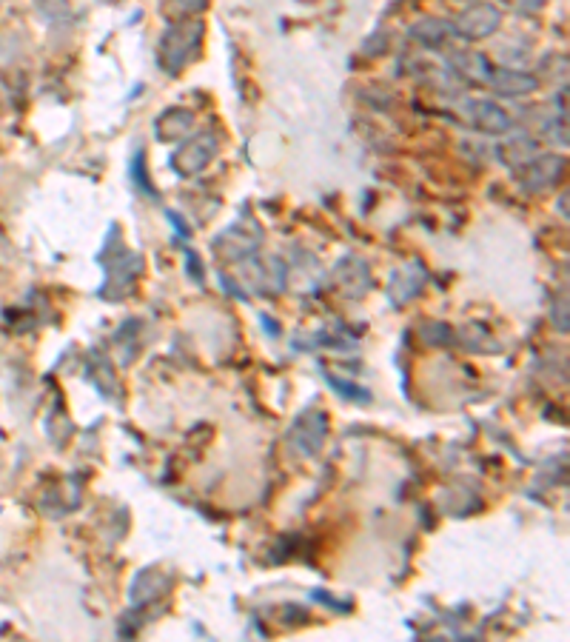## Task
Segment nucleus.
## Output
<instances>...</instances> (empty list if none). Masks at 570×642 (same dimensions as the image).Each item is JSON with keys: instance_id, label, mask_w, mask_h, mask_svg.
Listing matches in <instances>:
<instances>
[{"instance_id": "nucleus-3", "label": "nucleus", "mask_w": 570, "mask_h": 642, "mask_svg": "<svg viewBox=\"0 0 570 642\" xmlns=\"http://www.w3.org/2000/svg\"><path fill=\"white\" fill-rule=\"evenodd\" d=\"M217 152V143H214V137L211 135H200L194 137L191 143H186L174 160H171V166L180 172V175H194V172H203L206 166L211 163V157Z\"/></svg>"}, {"instance_id": "nucleus-4", "label": "nucleus", "mask_w": 570, "mask_h": 642, "mask_svg": "<svg viewBox=\"0 0 570 642\" xmlns=\"http://www.w3.org/2000/svg\"><path fill=\"white\" fill-rule=\"evenodd\" d=\"M465 115L471 120V126L482 129V132H491V135H499L511 126V117L505 115V109H499L491 100H471L465 106Z\"/></svg>"}, {"instance_id": "nucleus-7", "label": "nucleus", "mask_w": 570, "mask_h": 642, "mask_svg": "<svg viewBox=\"0 0 570 642\" xmlns=\"http://www.w3.org/2000/svg\"><path fill=\"white\" fill-rule=\"evenodd\" d=\"M191 129V115L183 109H174V112H163V117L157 120V135L160 140H180V137L189 135Z\"/></svg>"}, {"instance_id": "nucleus-8", "label": "nucleus", "mask_w": 570, "mask_h": 642, "mask_svg": "<svg viewBox=\"0 0 570 642\" xmlns=\"http://www.w3.org/2000/svg\"><path fill=\"white\" fill-rule=\"evenodd\" d=\"M414 38L425 46H439L451 38V29L442 20H422L419 26H414Z\"/></svg>"}, {"instance_id": "nucleus-2", "label": "nucleus", "mask_w": 570, "mask_h": 642, "mask_svg": "<svg viewBox=\"0 0 570 642\" xmlns=\"http://www.w3.org/2000/svg\"><path fill=\"white\" fill-rule=\"evenodd\" d=\"M499 9L491 6V3H476L471 9H465L459 20H456V32L462 35V38L468 40H482L488 38V35H494L496 29H499Z\"/></svg>"}, {"instance_id": "nucleus-6", "label": "nucleus", "mask_w": 570, "mask_h": 642, "mask_svg": "<svg viewBox=\"0 0 570 642\" xmlns=\"http://www.w3.org/2000/svg\"><path fill=\"white\" fill-rule=\"evenodd\" d=\"M559 175H562V160H559V157H539L531 166V172L525 175V183H528L531 189H545V186H551Z\"/></svg>"}, {"instance_id": "nucleus-5", "label": "nucleus", "mask_w": 570, "mask_h": 642, "mask_svg": "<svg viewBox=\"0 0 570 642\" xmlns=\"http://www.w3.org/2000/svg\"><path fill=\"white\" fill-rule=\"evenodd\" d=\"M488 83L494 86L499 95H508V98L531 95L533 89H536V78L525 75V72H516V69H491Z\"/></svg>"}, {"instance_id": "nucleus-1", "label": "nucleus", "mask_w": 570, "mask_h": 642, "mask_svg": "<svg viewBox=\"0 0 570 642\" xmlns=\"http://www.w3.org/2000/svg\"><path fill=\"white\" fill-rule=\"evenodd\" d=\"M200 38H203V23H197V20H189V23L171 29L163 40V58H166L169 72H180V66H186L194 58Z\"/></svg>"}, {"instance_id": "nucleus-10", "label": "nucleus", "mask_w": 570, "mask_h": 642, "mask_svg": "<svg viewBox=\"0 0 570 642\" xmlns=\"http://www.w3.org/2000/svg\"><path fill=\"white\" fill-rule=\"evenodd\" d=\"M519 3H522L525 9H539V6H542L545 0H519Z\"/></svg>"}, {"instance_id": "nucleus-9", "label": "nucleus", "mask_w": 570, "mask_h": 642, "mask_svg": "<svg viewBox=\"0 0 570 642\" xmlns=\"http://www.w3.org/2000/svg\"><path fill=\"white\" fill-rule=\"evenodd\" d=\"M132 175L137 177V186H140V189H146V192H152V180H149V177H146V172H143V155L134 157Z\"/></svg>"}]
</instances>
